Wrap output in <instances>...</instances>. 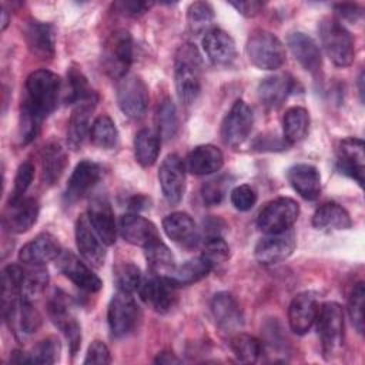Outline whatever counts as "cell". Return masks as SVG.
Instances as JSON below:
<instances>
[{
  "mask_svg": "<svg viewBox=\"0 0 365 365\" xmlns=\"http://www.w3.org/2000/svg\"><path fill=\"white\" fill-rule=\"evenodd\" d=\"M201 54L198 48L185 43L178 47L174 58V81L178 98L184 104H192L201 91Z\"/></svg>",
  "mask_w": 365,
  "mask_h": 365,
  "instance_id": "obj_1",
  "label": "cell"
},
{
  "mask_svg": "<svg viewBox=\"0 0 365 365\" xmlns=\"http://www.w3.org/2000/svg\"><path fill=\"white\" fill-rule=\"evenodd\" d=\"M60 91L61 80L56 73L46 68L36 70L26 80V97L21 106L44 120L57 107Z\"/></svg>",
  "mask_w": 365,
  "mask_h": 365,
  "instance_id": "obj_2",
  "label": "cell"
},
{
  "mask_svg": "<svg viewBox=\"0 0 365 365\" xmlns=\"http://www.w3.org/2000/svg\"><path fill=\"white\" fill-rule=\"evenodd\" d=\"M315 324L325 359H334L344 345V311L341 305L332 301L319 305Z\"/></svg>",
  "mask_w": 365,
  "mask_h": 365,
  "instance_id": "obj_3",
  "label": "cell"
},
{
  "mask_svg": "<svg viewBox=\"0 0 365 365\" xmlns=\"http://www.w3.org/2000/svg\"><path fill=\"white\" fill-rule=\"evenodd\" d=\"M321 44L329 60L338 67H348L355 58L354 38L335 19H324L318 27Z\"/></svg>",
  "mask_w": 365,
  "mask_h": 365,
  "instance_id": "obj_4",
  "label": "cell"
},
{
  "mask_svg": "<svg viewBox=\"0 0 365 365\" xmlns=\"http://www.w3.org/2000/svg\"><path fill=\"white\" fill-rule=\"evenodd\" d=\"M133 37L130 31L118 29L113 31L103 46V67L113 78L125 77L133 63Z\"/></svg>",
  "mask_w": 365,
  "mask_h": 365,
  "instance_id": "obj_5",
  "label": "cell"
},
{
  "mask_svg": "<svg viewBox=\"0 0 365 365\" xmlns=\"http://www.w3.org/2000/svg\"><path fill=\"white\" fill-rule=\"evenodd\" d=\"M247 56L259 70H277L285 63V48L281 40L265 30L255 31L247 41Z\"/></svg>",
  "mask_w": 365,
  "mask_h": 365,
  "instance_id": "obj_6",
  "label": "cell"
},
{
  "mask_svg": "<svg viewBox=\"0 0 365 365\" xmlns=\"http://www.w3.org/2000/svg\"><path fill=\"white\" fill-rule=\"evenodd\" d=\"M140 319V309L131 292L120 291L113 295L107 309V321L110 332L114 338L130 335Z\"/></svg>",
  "mask_w": 365,
  "mask_h": 365,
  "instance_id": "obj_7",
  "label": "cell"
},
{
  "mask_svg": "<svg viewBox=\"0 0 365 365\" xmlns=\"http://www.w3.org/2000/svg\"><path fill=\"white\" fill-rule=\"evenodd\" d=\"M299 215V205L289 197H279L269 201L258 214L257 227L265 234H278L295 224Z\"/></svg>",
  "mask_w": 365,
  "mask_h": 365,
  "instance_id": "obj_8",
  "label": "cell"
},
{
  "mask_svg": "<svg viewBox=\"0 0 365 365\" xmlns=\"http://www.w3.org/2000/svg\"><path fill=\"white\" fill-rule=\"evenodd\" d=\"M47 312L53 324L63 332L74 356L81 345V328L73 312L70 298L61 291H56L47 302Z\"/></svg>",
  "mask_w": 365,
  "mask_h": 365,
  "instance_id": "obj_9",
  "label": "cell"
},
{
  "mask_svg": "<svg viewBox=\"0 0 365 365\" xmlns=\"http://www.w3.org/2000/svg\"><path fill=\"white\" fill-rule=\"evenodd\" d=\"M117 103L120 110L133 120L144 117L148 107V90L138 76H125L117 84Z\"/></svg>",
  "mask_w": 365,
  "mask_h": 365,
  "instance_id": "obj_10",
  "label": "cell"
},
{
  "mask_svg": "<svg viewBox=\"0 0 365 365\" xmlns=\"http://www.w3.org/2000/svg\"><path fill=\"white\" fill-rule=\"evenodd\" d=\"M254 124L251 107L244 100H237L221 124L222 141L235 148L240 147L250 135Z\"/></svg>",
  "mask_w": 365,
  "mask_h": 365,
  "instance_id": "obj_11",
  "label": "cell"
},
{
  "mask_svg": "<svg viewBox=\"0 0 365 365\" xmlns=\"http://www.w3.org/2000/svg\"><path fill=\"white\" fill-rule=\"evenodd\" d=\"M177 285L167 277L151 275L141 281L138 287L140 298L154 311L164 314L168 312L177 299Z\"/></svg>",
  "mask_w": 365,
  "mask_h": 365,
  "instance_id": "obj_12",
  "label": "cell"
},
{
  "mask_svg": "<svg viewBox=\"0 0 365 365\" xmlns=\"http://www.w3.org/2000/svg\"><path fill=\"white\" fill-rule=\"evenodd\" d=\"M297 247V237L292 230L278 234H267L254 250L255 259L262 265H274L285 261Z\"/></svg>",
  "mask_w": 365,
  "mask_h": 365,
  "instance_id": "obj_13",
  "label": "cell"
},
{
  "mask_svg": "<svg viewBox=\"0 0 365 365\" xmlns=\"http://www.w3.org/2000/svg\"><path fill=\"white\" fill-rule=\"evenodd\" d=\"M158 181L164 198L170 204H178L185 191V165L177 154H168L160 168Z\"/></svg>",
  "mask_w": 365,
  "mask_h": 365,
  "instance_id": "obj_14",
  "label": "cell"
},
{
  "mask_svg": "<svg viewBox=\"0 0 365 365\" xmlns=\"http://www.w3.org/2000/svg\"><path fill=\"white\" fill-rule=\"evenodd\" d=\"M76 244L83 259L94 268H100L106 261V248L104 242L93 228L87 214H83L77 218L76 222Z\"/></svg>",
  "mask_w": 365,
  "mask_h": 365,
  "instance_id": "obj_15",
  "label": "cell"
},
{
  "mask_svg": "<svg viewBox=\"0 0 365 365\" xmlns=\"http://www.w3.org/2000/svg\"><path fill=\"white\" fill-rule=\"evenodd\" d=\"M336 168L341 174L352 178L359 185L364 184L365 154L362 140L346 137L339 143L336 148Z\"/></svg>",
  "mask_w": 365,
  "mask_h": 365,
  "instance_id": "obj_16",
  "label": "cell"
},
{
  "mask_svg": "<svg viewBox=\"0 0 365 365\" xmlns=\"http://www.w3.org/2000/svg\"><path fill=\"white\" fill-rule=\"evenodd\" d=\"M56 261L60 272L80 289H84L87 292H97L101 289L103 282L98 275H96L91 268H88L71 251H61Z\"/></svg>",
  "mask_w": 365,
  "mask_h": 365,
  "instance_id": "obj_17",
  "label": "cell"
},
{
  "mask_svg": "<svg viewBox=\"0 0 365 365\" xmlns=\"http://www.w3.org/2000/svg\"><path fill=\"white\" fill-rule=\"evenodd\" d=\"M319 311L318 297L312 291H304L295 295L288 308V322L297 335L307 334L315 324Z\"/></svg>",
  "mask_w": 365,
  "mask_h": 365,
  "instance_id": "obj_18",
  "label": "cell"
},
{
  "mask_svg": "<svg viewBox=\"0 0 365 365\" xmlns=\"http://www.w3.org/2000/svg\"><path fill=\"white\" fill-rule=\"evenodd\" d=\"M60 252L61 247L58 240L50 232H41L21 247L19 259L29 267H43L44 264L57 259Z\"/></svg>",
  "mask_w": 365,
  "mask_h": 365,
  "instance_id": "obj_19",
  "label": "cell"
},
{
  "mask_svg": "<svg viewBox=\"0 0 365 365\" xmlns=\"http://www.w3.org/2000/svg\"><path fill=\"white\" fill-rule=\"evenodd\" d=\"M23 37L29 50L38 58L47 60L54 56L56 30L50 23L29 20L23 29Z\"/></svg>",
  "mask_w": 365,
  "mask_h": 365,
  "instance_id": "obj_20",
  "label": "cell"
},
{
  "mask_svg": "<svg viewBox=\"0 0 365 365\" xmlns=\"http://www.w3.org/2000/svg\"><path fill=\"white\" fill-rule=\"evenodd\" d=\"M100 177H101V168L97 163L91 160L80 161L68 178L66 192H64V200L68 204L78 201L86 194H88L90 190H93V187L98 182Z\"/></svg>",
  "mask_w": 365,
  "mask_h": 365,
  "instance_id": "obj_21",
  "label": "cell"
},
{
  "mask_svg": "<svg viewBox=\"0 0 365 365\" xmlns=\"http://www.w3.org/2000/svg\"><path fill=\"white\" fill-rule=\"evenodd\" d=\"M211 312L215 325L225 334L237 332L244 324L240 305L230 292H217L212 297Z\"/></svg>",
  "mask_w": 365,
  "mask_h": 365,
  "instance_id": "obj_22",
  "label": "cell"
},
{
  "mask_svg": "<svg viewBox=\"0 0 365 365\" xmlns=\"http://www.w3.org/2000/svg\"><path fill=\"white\" fill-rule=\"evenodd\" d=\"M120 232L128 244L143 248L160 240L157 227L137 212H128L120 218Z\"/></svg>",
  "mask_w": 365,
  "mask_h": 365,
  "instance_id": "obj_23",
  "label": "cell"
},
{
  "mask_svg": "<svg viewBox=\"0 0 365 365\" xmlns=\"http://www.w3.org/2000/svg\"><path fill=\"white\" fill-rule=\"evenodd\" d=\"M87 217L93 228L101 238V241L106 245H113L117 237V227H115L113 208L107 201V198L104 197L93 198L87 210Z\"/></svg>",
  "mask_w": 365,
  "mask_h": 365,
  "instance_id": "obj_24",
  "label": "cell"
},
{
  "mask_svg": "<svg viewBox=\"0 0 365 365\" xmlns=\"http://www.w3.org/2000/svg\"><path fill=\"white\" fill-rule=\"evenodd\" d=\"M202 48L207 57L217 66H228L237 57L235 41L221 29H211L204 34Z\"/></svg>",
  "mask_w": 365,
  "mask_h": 365,
  "instance_id": "obj_25",
  "label": "cell"
},
{
  "mask_svg": "<svg viewBox=\"0 0 365 365\" xmlns=\"http://www.w3.org/2000/svg\"><path fill=\"white\" fill-rule=\"evenodd\" d=\"M98 97L77 103L67 123V145L73 150H78L90 133V118L96 108Z\"/></svg>",
  "mask_w": 365,
  "mask_h": 365,
  "instance_id": "obj_26",
  "label": "cell"
},
{
  "mask_svg": "<svg viewBox=\"0 0 365 365\" xmlns=\"http://www.w3.org/2000/svg\"><path fill=\"white\" fill-rule=\"evenodd\" d=\"M38 202L34 198H21L16 202H9V208L4 214V225L16 234L29 231L37 221Z\"/></svg>",
  "mask_w": 365,
  "mask_h": 365,
  "instance_id": "obj_27",
  "label": "cell"
},
{
  "mask_svg": "<svg viewBox=\"0 0 365 365\" xmlns=\"http://www.w3.org/2000/svg\"><path fill=\"white\" fill-rule=\"evenodd\" d=\"M287 178L291 187L308 201L317 200L321 194V175L311 164H295L288 168Z\"/></svg>",
  "mask_w": 365,
  "mask_h": 365,
  "instance_id": "obj_28",
  "label": "cell"
},
{
  "mask_svg": "<svg viewBox=\"0 0 365 365\" xmlns=\"http://www.w3.org/2000/svg\"><path fill=\"white\" fill-rule=\"evenodd\" d=\"M288 47L295 57V60L309 73L315 74L319 71L322 66L321 50L318 44L305 33L295 31L291 33L287 38Z\"/></svg>",
  "mask_w": 365,
  "mask_h": 365,
  "instance_id": "obj_29",
  "label": "cell"
},
{
  "mask_svg": "<svg viewBox=\"0 0 365 365\" xmlns=\"http://www.w3.org/2000/svg\"><path fill=\"white\" fill-rule=\"evenodd\" d=\"M4 321L14 332H20L21 335H31L41 327L43 317L33 305V301L20 298L16 307L4 315Z\"/></svg>",
  "mask_w": 365,
  "mask_h": 365,
  "instance_id": "obj_30",
  "label": "cell"
},
{
  "mask_svg": "<svg viewBox=\"0 0 365 365\" xmlns=\"http://www.w3.org/2000/svg\"><path fill=\"white\" fill-rule=\"evenodd\" d=\"M164 232L177 244L192 247L198 241V230L194 220L187 212H171L163 220Z\"/></svg>",
  "mask_w": 365,
  "mask_h": 365,
  "instance_id": "obj_31",
  "label": "cell"
},
{
  "mask_svg": "<svg viewBox=\"0 0 365 365\" xmlns=\"http://www.w3.org/2000/svg\"><path fill=\"white\" fill-rule=\"evenodd\" d=\"M224 164L221 150L212 144H201L194 147L187 157V168L195 175H208L217 173Z\"/></svg>",
  "mask_w": 365,
  "mask_h": 365,
  "instance_id": "obj_32",
  "label": "cell"
},
{
  "mask_svg": "<svg viewBox=\"0 0 365 365\" xmlns=\"http://www.w3.org/2000/svg\"><path fill=\"white\" fill-rule=\"evenodd\" d=\"M60 351H61L60 341L56 336H47L40 342H37L30 352L13 351L10 355V362L50 365L58 359Z\"/></svg>",
  "mask_w": 365,
  "mask_h": 365,
  "instance_id": "obj_33",
  "label": "cell"
},
{
  "mask_svg": "<svg viewBox=\"0 0 365 365\" xmlns=\"http://www.w3.org/2000/svg\"><path fill=\"white\" fill-rule=\"evenodd\" d=\"M294 80L287 74H274L262 78L258 84V97L267 107H278L292 91Z\"/></svg>",
  "mask_w": 365,
  "mask_h": 365,
  "instance_id": "obj_34",
  "label": "cell"
},
{
  "mask_svg": "<svg viewBox=\"0 0 365 365\" xmlns=\"http://www.w3.org/2000/svg\"><path fill=\"white\" fill-rule=\"evenodd\" d=\"M312 225L321 231L348 230L352 225L348 211L336 202H324L312 215Z\"/></svg>",
  "mask_w": 365,
  "mask_h": 365,
  "instance_id": "obj_35",
  "label": "cell"
},
{
  "mask_svg": "<svg viewBox=\"0 0 365 365\" xmlns=\"http://www.w3.org/2000/svg\"><path fill=\"white\" fill-rule=\"evenodd\" d=\"M67 154L57 143L44 145L41 151V181L44 185H53L58 181L67 167Z\"/></svg>",
  "mask_w": 365,
  "mask_h": 365,
  "instance_id": "obj_36",
  "label": "cell"
},
{
  "mask_svg": "<svg viewBox=\"0 0 365 365\" xmlns=\"http://www.w3.org/2000/svg\"><path fill=\"white\" fill-rule=\"evenodd\" d=\"M211 271H212L211 264L202 255H200V257L187 259L181 265H177L167 278H170L177 287H182V285H191L194 282L201 281Z\"/></svg>",
  "mask_w": 365,
  "mask_h": 365,
  "instance_id": "obj_37",
  "label": "cell"
},
{
  "mask_svg": "<svg viewBox=\"0 0 365 365\" xmlns=\"http://www.w3.org/2000/svg\"><path fill=\"white\" fill-rule=\"evenodd\" d=\"M161 137L151 128H143L134 138V155L140 165L150 167L155 163L160 154Z\"/></svg>",
  "mask_w": 365,
  "mask_h": 365,
  "instance_id": "obj_38",
  "label": "cell"
},
{
  "mask_svg": "<svg viewBox=\"0 0 365 365\" xmlns=\"http://www.w3.org/2000/svg\"><path fill=\"white\" fill-rule=\"evenodd\" d=\"M284 140L288 144H297L304 140L309 128V114L304 107L295 106L285 111L282 118Z\"/></svg>",
  "mask_w": 365,
  "mask_h": 365,
  "instance_id": "obj_39",
  "label": "cell"
},
{
  "mask_svg": "<svg viewBox=\"0 0 365 365\" xmlns=\"http://www.w3.org/2000/svg\"><path fill=\"white\" fill-rule=\"evenodd\" d=\"M144 254H145L147 265L154 275L168 277L173 272V269L177 267L173 252L161 241V238L147 245L144 248Z\"/></svg>",
  "mask_w": 365,
  "mask_h": 365,
  "instance_id": "obj_40",
  "label": "cell"
},
{
  "mask_svg": "<svg viewBox=\"0 0 365 365\" xmlns=\"http://www.w3.org/2000/svg\"><path fill=\"white\" fill-rule=\"evenodd\" d=\"M97 97L96 91L90 87L87 78L78 68H68L67 71V87L63 96L64 103L67 104H77L86 100Z\"/></svg>",
  "mask_w": 365,
  "mask_h": 365,
  "instance_id": "obj_41",
  "label": "cell"
},
{
  "mask_svg": "<svg viewBox=\"0 0 365 365\" xmlns=\"http://www.w3.org/2000/svg\"><path fill=\"white\" fill-rule=\"evenodd\" d=\"M230 346L235 358L244 364L257 362L264 352L262 342L248 334H235L231 338Z\"/></svg>",
  "mask_w": 365,
  "mask_h": 365,
  "instance_id": "obj_42",
  "label": "cell"
},
{
  "mask_svg": "<svg viewBox=\"0 0 365 365\" xmlns=\"http://www.w3.org/2000/svg\"><path fill=\"white\" fill-rule=\"evenodd\" d=\"M90 140L94 145L104 150H110L117 145L118 131L114 121L107 114H101L93 121L90 128Z\"/></svg>",
  "mask_w": 365,
  "mask_h": 365,
  "instance_id": "obj_43",
  "label": "cell"
},
{
  "mask_svg": "<svg viewBox=\"0 0 365 365\" xmlns=\"http://www.w3.org/2000/svg\"><path fill=\"white\" fill-rule=\"evenodd\" d=\"M155 125L157 133L161 138L170 140L175 135L178 130V117L174 103L170 98H165L160 103L155 111Z\"/></svg>",
  "mask_w": 365,
  "mask_h": 365,
  "instance_id": "obj_44",
  "label": "cell"
},
{
  "mask_svg": "<svg viewBox=\"0 0 365 365\" xmlns=\"http://www.w3.org/2000/svg\"><path fill=\"white\" fill-rule=\"evenodd\" d=\"M214 20V10L207 1H195L187 10V23L192 34H204L208 31Z\"/></svg>",
  "mask_w": 365,
  "mask_h": 365,
  "instance_id": "obj_45",
  "label": "cell"
},
{
  "mask_svg": "<svg viewBox=\"0 0 365 365\" xmlns=\"http://www.w3.org/2000/svg\"><path fill=\"white\" fill-rule=\"evenodd\" d=\"M48 285V272L43 267H30L24 269V279L21 285V297L29 301L40 297Z\"/></svg>",
  "mask_w": 365,
  "mask_h": 365,
  "instance_id": "obj_46",
  "label": "cell"
},
{
  "mask_svg": "<svg viewBox=\"0 0 365 365\" xmlns=\"http://www.w3.org/2000/svg\"><path fill=\"white\" fill-rule=\"evenodd\" d=\"M113 275H114V282L117 285V289L125 291V292H133L138 289L143 281L140 268L133 262L117 264L113 269Z\"/></svg>",
  "mask_w": 365,
  "mask_h": 365,
  "instance_id": "obj_47",
  "label": "cell"
},
{
  "mask_svg": "<svg viewBox=\"0 0 365 365\" xmlns=\"http://www.w3.org/2000/svg\"><path fill=\"white\" fill-rule=\"evenodd\" d=\"M364 302H365V287H364V282H358L354 285L348 298V314L358 334L364 332V324H365Z\"/></svg>",
  "mask_w": 365,
  "mask_h": 365,
  "instance_id": "obj_48",
  "label": "cell"
},
{
  "mask_svg": "<svg viewBox=\"0 0 365 365\" xmlns=\"http://www.w3.org/2000/svg\"><path fill=\"white\" fill-rule=\"evenodd\" d=\"M43 118L29 110L27 107L21 106L20 108V120H19V138L21 144H29L31 143L41 127Z\"/></svg>",
  "mask_w": 365,
  "mask_h": 365,
  "instance_id": "obj_49",
  "label": "cell"
},
{
  "mask_svg": "<svg viewBox=\"0 0 365 365\" xmlns=\"http://www.w3.org/2000/svg\"><path fill=\"white\" fill-rule=\"evenodd\" d=\"M201 255L211 264V267L214 269L215 267L228 261L230 247H228V244L225 242V240L222 237L207 238Z\"/></svg>",
  "mask_w": 365,
  "mask_h": 365,
  "instance_id": "obj_50",
  "label": "cell"
},
{
  "mask_svg": "<svg viewBox=\"0 0 365 365\" xmlns=\"http://www.w3.org/2000/svg\"><path fill=\"white\" fill-rule=\"evenodd\" d=\"M230 177L221 175L218 178L207 181L201 187V198L207 205H218L225 197L227 188L230 187Z\"/></svg>",
  "mask_w": 365,
  "mask_h": 365,
  "instance_id": "obj_51",
  "label": "cell"
},
{
  "mask_svg": "<svg viewBox=\"0 0 365 365\" xmlns=\"http://www.w3.org/2000/svg\"><path fill=\"white\" fill-rule=\"evenodd\" d=\"M33 177H34V165L30 161L20 164V167L17 168L16 177H14L13 191L10 194L9 202H16V201L24 198V194H26L27 188L30 187Z\"/></svg>",
  "mask_w": 365,
  "mask_h": 365,
  "instance_id": "obj_52",
  "label": "cell"
},
{
  "mask_svg": "<svg viewBox=\"0 0 365 365\" xmlns=\"http://www.w3.org/2000/svg\"><path fill=\"white\" fill-rule=\"evenodd\" d=\"M230 198H231V204L234 205V208H237L238 211H248L257 202V192L251 185L242 184V185L235 187L231 191Z\"/></svg>",
  "mask_w": 365,
  "mask_h": 365,
  "instance_id": "obj_53",
  "label": "cell"
},
{
  "mask_svg": "<svg viewBox=\"0 0 365 365\" xmlns=\"http://www.w3.org/2000/svg\"><path fill=\"white\" fill-rule=\"evenodd\" d=\"M111 356L107 345L103 341H93L88 346L84 364H110Z\"/></svg>",
  "mask_w": 365,
  "mask_h": 365,
  "instance_id": "obj_54",
  "label": "cell"
},
{
  "mask_svg": "<svg viewBox=\"0 0 365 365\" xmlns=\"http://www.w3.org/2000/svg\"><path fill=\"white\" fill-rule=\"evenodd\" d=\"M153 6V3L148 1H118L115 3V7L125 16H131V17H137L143 13H145L150 7Z\"/></svg>",
  "mask_w": 365,
  "mask_h": 365,
  "instance_id": "obj_55",
  "label": "cell"
},
{
  "mask_svg": "<svg viewBox=\"0 0 365 365\" xmlns=\"http://www.w3.org/2000/svg\"><path fill=\"white\" fill-rule=\"evenodd\" d=\"M336 14L348 21H356L362 16V9L356 3H339L334 6Z\"/></svg>",
  "mask_w": 365,
  "mask_h": 365,
  "instance_id": "obj_56",
  "label": "cell"
},
{
  "mask_svg": "<svg viewBox=\"0 0 365 365\" xmlns=\"http://www.w3.org/2000/svg\"><path fill=\"white\" fill-rule=\"evenodd\" d=\"M238 13H241L245 17H254L255 14L259 13L262 9V3L257 0H248V1H231L230 3Z\"/></svg>",
  "mask_w": 365,
  "mask_h": 365,
  "instance_id": "obj_57",
  "label": "cell"
},
{
  "mask_svg": "<svg viewBox=\"0 0 365 365\" xmlns=\"http://www.w3.org/2000/svg\"><path fill=\"white\" fill-rule=\"evenodd\" d=\"M225 222L221 218L217 217H211L207 221H204V232L207 235V238H212V237H222V232L225 230Z\"/></svg>",
  "mask_w": 365,
  "mask_h": 365,
  "instance_id": "obj_58",
  "label": "cell"
},
{
  "mask_svg": "<svg viewBox=\"0 0 365 365\" xmlns=\"http://www.w3.org/2000/svg\"><path fill=\"white\" fill-rule=\"evenodd\" d=\"M150 204V200L144 195H135L128 202V208L133 211V212H137L140 210H145L147 205Z\"/></svg>",
  "mask_w": 365,
  "mask_h": 365,
  "instance_id": "obj_59",
  "label": "cell"
},
{
  "mask_svg": "<svg viewBox=\"0 0 365 365\" xmlns=\"http://www.w3.org/2000/svg\"><path fill=\"white\" fill-rule=\"evenodd\" d=\"M155 364H163V365H170V364H180V358H177L173 352H168V351H164V352H160L157 355V358L154 359Z\"/></svg>",
  "mask_w": 365,
  "mask_h": 365,
  "instance_id": "obj_60",
  "label": "cell"
},
{
  "mask_svg": "<svg viewBox=\"0 0 365 365\" xmlns=\"http://www.w3.org/2000/svg\"><path fill=\"white\" fill-rule=\"evenodd\" d=\"M9 24V14H7V10L3 7L1 9V30H6Z\"/></svg>",
  "mask_w": 365,
  "mask_h": 365,
  "instance_id": "obj_61",
  "label": "cell"
},
{
  "mask_svg": "<svg viewBox=\"0 0 365 365\" xmlns=\"http://www.w3.org/2000/svg\"><path fill=\"white\" fill-rule=\"evenodd\" d=\"M358 81H359V94H361V98H362V94H364V88H362V81H364V74H361V76H359V78H358Z\"/></svg>",
  "mask_w": 365,
  "mask_h": 365,
  "instance_id": "obj_62",
  "label": "cell"
}]
</instances>
